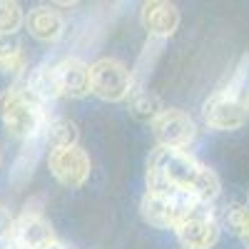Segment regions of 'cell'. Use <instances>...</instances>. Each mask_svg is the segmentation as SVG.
<instances>
[{"instance_id":"obj_2","label":"cell","mask_w":249,"mask_h":249,"mask_svg":"<svg viewBox=\"0 0 249 249\" xmlns=\"http://www.w3.org/2000/svg\"><path fill=\"white\" fill-rule=\"evenodd\" d=\"M48 110L20 85L13 82L10 88L0 92V122L10 137L25 142L37 135H43L48 124Z\"/></svg>"},{"instance_id":"obj_22","label":"cell","mask_w":249,"mask_h":249,"mask_svg":"<svg viewBox=\"0 0 249 249\" xmlns=\"http://www.w3.org/2000/svg\"><path fill=\"white\" fill-rule=\"evenodd\" d=\"M48 249H75V247H68V244H62V242H55V244H50Z\"/></svg>"},{"instance_id":"obj_11","label":"cell","mask_w":249,"mask_h":249,"mask_svg":"<svg viewBox=\"0 0 249 249\" xmlns=\"http://www.w3.org/2000/svg\"><path fill=\"white\" fill-rule=\"evenodd\" d=\"M55 75H57V85L60 92L65 97L80 100L90 92V65L82 57L68 55L60 62H55Z\"/></svg>"},{"instance_id":"obj_18","label":"cell","mask_w":249,"mask_h":249,"mask_svg":"<svg viewBox=\"0 0 249 249\" xmlns=\"http://www.w3.org/2000/svg\"><path fill=\"white\" fill-rule=\"evenodd\" d=\"M25 25V10L13 0H0V35H15Z\"/></svg>"},{"instance_id":"obj_19","label":"cell","mask_w":249,"mask_h":249,"mask_svg":"<svg viewBox=\"0 0 249 249\" xmlns=\"http://www.w3.org/2000/svg\"><path fill=\"white\" fill-rule=\"evenodd\" d=\"M224 222L227 227L242 239L247 232H249V207L247 204H232V207H227V214H224Z\"/></svg>"},{"instance_id":"obj_14","label":"cell","mask_w":249,"mask_h":249,"mask_svg":"<svg viewBox=\"0 0 249 249\" xmlns=\"http://www.w3.org/2000/svg\"><path fill=\"white\" fill-rule=\"evenodd\" d=\"M18 82L45 107L50 102H55L57 97H62L60 85H57V75H55V65H50V62H40L37 68L28 70V75Z\"/></svg>"},{"instance_id":"obj_17","label":"cell","mask_w":249,"mask_h":249,"mask_svg":"<svg viewBox=\"0 0 249 249\" xmlns=\"http://www.w3.org/2000/svg\"><path fill=\"white\" fill-rule=\"evenodd\" d=\"M164 110V102L162 97H157L155 92L150 90H142V92H132L130 95V115L137 120V122H144V124H152Z\"/></svg>"},{"instance_id":"obj_21","label":"cell","mask_w":249,"mask_h":249,"mask_svg":"<svg viewBox=\"0 0 249 249\" xmlns=\"http://www.w3.org/2000/svg\"><path fill=\"white\" fill-rule=\"evenodd\" d=\"M20 50H23V45H20V40L15 35H0V60L10 57V55H15Z\"/></svg>"},{"instance_id":"obj_24","label":"cell","mask_w":249,"mask_h":249,"mask_svg":"<svg viewBox=\"0 0 249 249\" xmlns=\"http://www.w3.org/2000/svg\"><path fill=\"white\" fill-rule=\"evenodd\" d=\"M0 164H3V155H0Z\"/></svg>"},{"instance_id":"obj_7","label":"cell","mask_w":249,"mask_h":249,"mask_svg":"<svg viewBox=\"0 0 249 249\" xmlns=\"http://www.w3.org/2000/svg\"><path fill=\"white\" fill-rule=\"evenodd\" d=\"M48 167L50 175L62 184L70 187V190H77L88 182L90 172H92V162L90 155L75 144V147H60V150H50L48 155Z\"/></svg>"},{"instance_id":"obj_4","label":"cell","mask_w":249,"mask_h":249,"mask_svg":"<svg viewBox=\"0 0 249 249\" xmlns=\"http://www.w3.org/2000/svg\"><path fill=\"white\" fill-rule=\"evenodd\" d=\"M90 92L105 102H120L132 95V72L117 57H100L90 65Z\"/></svg>"},{"instance_id":"obj_20","label":"cell","mask_w":249,"mask_h":249,"mask_svg":"<svg viewBox=\"0 0 249 249\" xmlns=\"http://www.w3.org/2000/svg\"><path fill=\"white\" fill-rule=\"evenodd\" d=\"M15 232V217L10 214V210L5 204H0V242L10 239Z\"/></svg>"},{"instance_id":"obj_16","label":"cell","mask_w":249,"mask_h":249,"mask_svg":"<svg viewBox=\"0 0 249 249\" xmlns=\"http://www.w3.org/2000/svg\"><path fill=\"white\" fill-rule=\"evenodd\" d=\"M43 140H45V144H50V150L75 147L80 140V130L68 117H53V120H48L45 130H43Z\"/></svg>"},{"instance_id":"obj_15","label":"cell","mask_w":249,"mask_h":249,"mask_svg":"<svg viewBox=\"0 0 249 249\" xmlns=\"http://www.w3.org/2000/svg\"><path fill=\"white\" fill-rule=\"evenodd\" d=\"M162 53H164V40H152V37H147V43L142 45V50H140V55H137L135 68L130 70V72H132V92L147 90L150 75H152V70L157 68V60L162 57Z\"/></svg>"},{"instance_id":"obj_3","label":"cell","mask_w":249,"mask_h":249,"mask_svg":"<svg viewBox=\"0 0 249 249\" xmlns=\"http://www.w3.org/2000/svg\"><path fill=\"white\" fill-rule=\"evenodd\" d=\"M212 212L210 204L179 192H152L147 190L140 199V214L142 219L157 227V230H177V227L197 214Z\"/></svg>"},{"instance_id":"obj_23","label":"cell","mask_w":249,"mask_h":249,"mask_svg":"<svg viewBox=\"0 0 249 249\" xmlns=\"http://www.w3.org/2000/svg\"><path fill=\"white\" fill-rule=\"evenodd\" d=\"M242 242H244V244H247V247H249V232H247V234H244V237H242Z\"/></svg>"},{"instance_id":"obj_8","label":"cell","mask_w":249,"mask_h":249,"mask_svg":"<svg viewBox=\"0 0 249 249\" xmlns=\"http://www.w3.org/2000/svg\"><path fill=\"white\" fill-rule=\"evenodd\" d=\"M140 25L152 40H164L172 37L179 28V10L175 3H164V0H150L142 3L140 8Z\"/></svg>"},{"instance_id":"obj_10","label":"cell","mask_w":249,"mask_h":249,"mask_svg":"<svg viewBox=\"0 0 249 249\" xmlns=\"http://www.w3.org/2000/svg\"><path fill=\"white\" fill-rule=\"evenodd\" d=\"M182 249H212L219 239V224L212 212L184 219L175 230Z\"/></svg>"},{"instance_id":"obj_13","label":"cell","mask_w":249,"mask_h":249,"mask_svg":"<svg viewBox=\"0 0 249 249\" xmlns=\"http://www.w3.org/2000/svg\"><path fill=\"white\" fill-rule=\"evenodd\" d=\"M43 150H45L43 135H37L33 140H25L23 144H20V152H18L13 167H10V175H8L10 187L23 190V187L33 179V175L37 170V162H40V157H43Z\"/></svg>"},{"instance_id":"obj_5","label":"cell","mask_w":249,"mask_h":249,"mask_svg":"<svg viewBox=\"0 0 249 249\" xmlns=\"http://www.w3.org/2000/svg\"><path fill=\"white\" fill-rule=\"evenodd\" d=\"M202 120L210 130L217 132H232L239 130L249 120V97L232 95L224 88L217 90L212 97L204 100L202 105Z\"/></svg>"},{"instance_id":"obj_12","label":"cell","mask_w":249,"mask_h":249,"mask_svg":"<svg viewBox=\"0 0 249 249\" xmlns=\"http://www.w3.org/2000/svg\"><path fill=\"white\" fill-rule=\"evenodd\" d=\"M25 28L28 33L40 40V43H57L65 35V18L60 10H55L53 5H35L28 15H25Z\"/></svg>"},{"instance_id":"obj_1","label":"cell","mask_w":249,"mask_h":249,"mask_svg":"<svg viewBox=\"0 0 249 249\" xmlns=\"http://www.w3.org/2000/svg\"><path fill=\"white\" fill-rule=\"evenodd\" d=\"M147 190L152 192H179L210 204L219 197L222 182L214 170L202 164L187 150L157 147L147 160Z\"/></svg>"},{"instance_id":"obj_6","label":"cell","mask_w":249,"mask_h":249,"mask_svg":"<svg viewBox=\"0 0 249 249\" xmlns=\"http://www.w3.org/2000/svg\"><path fill=\"white\" fill-rule=\"evenodd\" d=\"M150 127L160 147L170 150H187L197 137V122L192 120V115L177 107H167Z\"/></svg>"},{"instance_id":"obj_9","label":"cell","mask_w":249,"mask_h":249,"mask_svg":"<svg viewBox=\"0 0 249 249\" xmlns=\"http://www.w3.org/2000/svg\"><path fill=\"white\" fill-rule=\"evenodd\" d=\"M13 239L23 249H48L57 242L53 224L45 219L43 212H20V217L15 219Z\"/></svg>"}]
</instances>
